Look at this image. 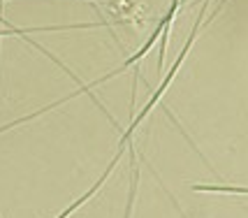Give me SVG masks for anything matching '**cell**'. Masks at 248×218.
<instances>
[{
  "label": "cell",
  "mask_w": 248,
  "mask_h": 218,
  "mask_svg": "<svg viewBox=\"0 0 248 218\" xmlns=\"http://www.w3.org/2000/svg\"><path fill=\"white\" fill-rule=\"evenodd\" d=\"M193 190H197V193H227V195H248V188H244V186H206V184H195Z\"/></svg>",
  "instance_id": "6da1fadb"
},
{
  "label": "cell",
  "mask_w": 248,
  "mask_h": 218,
  "mask_svg": "<svg viewBox=\"0 0 248 218\" xmlns=\"http://www.w3.org/2000/svg\"><path fill=\"white\" fill-rule=\"evenodd\" d=\"M137 179H140V170H137V165H132V184H130V195H128V207H125V218H130L132 202H135V195H137Z\"/></svg>",
  "instance_id": "7a4b0ae2"
},
{
  "label": "cell",
  "mask_w": 248,
  "mask_h": 218,
  "mask_svg": "<svg viewBox=\"0 0 248 218\" xmlns=\"http://www.w3.org/2000/svg\"><path fill=\"white\" fill-rule=\"evenodd\" d=\"M31 31V28H28ZM26 28H10V31H0V37H5V35H19V37H26L28 35Z\"/></svg>",
  "instance_id": "3957f363"
}]
</instances>
